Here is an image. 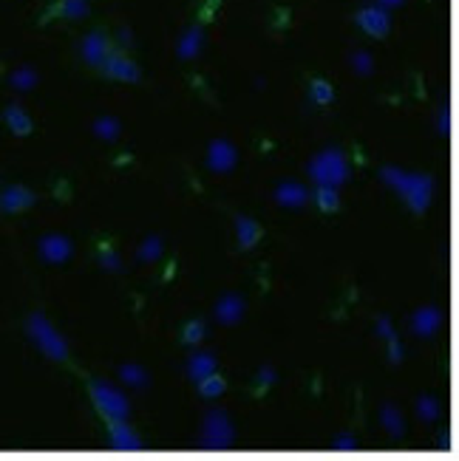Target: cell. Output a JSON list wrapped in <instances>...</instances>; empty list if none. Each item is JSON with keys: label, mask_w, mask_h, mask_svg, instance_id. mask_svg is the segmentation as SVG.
<instances>
[{"label": "cell", "mask_w": 459, "mask_h": 461, "mask_svg": "<svg viewBox=\"0 0 459 461\" xmlns=\"http://www.w3.org/2000/svg\"><path fill=\"white\" fill-rule=\"evenodd\" d=\"M236 430L230 425V419L224 410H210L204 416L201 425V436H199V447L201 450H227L233 445Z\"/></svg>", "instance_id": "obj_4"}, {"label": "cell", "mask_w": 459, "mask_h": 461, "mask_svg": "<svg viewBox=\"0 0 459 461\" xmlns=\"http://www.w3.org/2000/svg\"><path fill=\"white\" fill-rule=\"evenodd\" d=\"M354 20H358V26H360L369 37L383 40V37L391 31V17H388V12L380 9V6H366V9H360L358 14H354Z\"/></svg>", "instance_id": "obj_6"}, {"label": "cell", "mask_w": 459, "mask_h": 461, "mask_svg": "<svg viewBox=\"0 0 459 461\" xmlns=\"http://www.w3.org/2000/svg\"><path fill=\"white\" fill-rule=\"evenodd\" d=\"M159 255H162V238H156V235H153V238H148V241H145V243L139 246V255H136V258H139L142 263H148V261L153 263Z\"/></svg>", "instance_id": "obj_27"}, {"label": "cell", "mask_w": 459, "mask_h": 461, "mask_svg": "<svg viewBox=\"0 0 459 461\" xmlns=\"http://www.w3.org/2000/svg\"><path fill=\"white\" fill-rule=\"evenodd\" d=\"M256 380H258V385L261 388H269L275 382V371L269 368V365H264V368H258V373H256Z\"/></svg>", "instance_id": "obj_33"}, {"label": "cell", "mask_w": 459, "mask_h": 461, "mask_svg": "<svg viewBox=\"0 0 459 461\" xmlns=\"http://www.w3.org/2000/svg\"><path fill=\"white\" fill-rule=\"evenodd\" d=\"M236 233H238V243H241V249H253V246L261 241L264 229H261V224H258V221L247 218V215H238V218H236Z\"/></svg>", "instance_id": "obj_15"}, {"label": "cell", "mask_w": 459, "mask_h": 461, "mask_svg": "<svg viewBox=\"0 0 459 461\" xmlns=\"http://www.w3.org/2000/svg\"><path fill=\"white\" fill-rule=\"evenodd\" d=\"M306 170H309L312 181H315V184H326V187H340L349 179V164H346V159H343V153L338 148L318 153L315 159L306 164Z\"/></svg>", "instance_id": "obj_2"}, {"label": "cell", "mask_w": 459, "mask_h": 461, "mask_svg": "<svg viewBox=\"0 0 459 461\" xmlns=\"http://www.w3.org/2000/svg\"><path fill=\"white\" fill-rule=\"evenodd\" d=\"M119 43L122 46H131V31L128 29H119Z\"/></svg>", "instance_id": "obj_39"}, {"label": "cell", "mask_w": 459, "mask_h": 461, "mask_svg": "<svg viewBox=\"0 0 459 461\" xmlns=\"http://www.w3.org/2000/svg\"><path fill=\"white\" fill-rule=\"evenodd\" d=\"M436 128H440V133H443V136L448 133V111H443V114H440V124H436Z\"/></svg>", "instance_id": "obj_38"}, {"label": "cell", "mask_w": 459, "mask_h": 461, "mask_svg": "<svg viewBox=\"0 0 459 461\" xmlns=\"http://www.w3.org/2000/svg\"><path fill=\"white\" fill-rule=\"evenodd\" d=\"M3 119H6V124H9V128H12V133H17V136H29V133L34 131V124H32L29 114H26L23 108H17V105H12V108H6Z\"/></svg>", "instance_id": "obj_17"}, {"label": "cell", "mask_w": 459, "mask_h": 461, "mask_svg": "<svg viewBox=\"0 0 459 461\" xmlns=\"http://www.w3.org/2000/svg\"><path fill=\"white\" fill-rule=\"evenodd\" d=\"M106 54H108V40L102 31H94L82 40V57H86L91 66H99V62L106 60Z\"/></svg>", "instance_id": "obj_16"}, {"label": "cell", "mask_w": 459, "mask_h": 461, "mask_svg": "<svg viewBox=\"0 0 459 461\" xmlns=\"http://www.w3.org/2000/svg\"><path fill=\"white\" fill-rule=\"evenodd\" d=\"M32 204H34V193L23 184L6 187L3 196H0V209H3V213H20V209H26Z\"/></svg>", "instance_id": "obj_12"}, {"label": "cell", "mask_w": 459, "mask_h": 461, "mask_svg": "<svg viewBox=\"0 0 459 461\" xmlns=\"http://www.w3.org/2000/svg\"><path fill=\"white\" fill-rule=\"evenodd\" d=\"M443 326V311L436 306H425V308H417L414 317H411V331L417 337H434L436 331Z\"/></svg>", "instance_id": "obj_10"}, {"label": "cell", "mask_w": 459, "mask_h": 461, "mask_svg": "<svg viewBox=\"0 0 459 461\" xmlns=\"http://www.w3.org/2000/svg\"><path fill=\"white\" fill-rule=\"evenodd\" d=\"M351 68L358 71V74H363V77L371 74V68H374V66H371V54H369V51H354V54H351Z\"/></svg>", "instance_id": "obj_31"}, {"label": "cell", "mask_w": 459, "mask_h": 461, "mask_svg": "<svg viewBox=\"0 0 459 461\" xmlns=\"http://www.w3.org/2000/svg\"><path fill=\"white\" fill-rule=\"evenodd\" d=\"M241 314H244V300L238 295H224L219 303H216V320L221 326H233L241 320Z\"/></svg>", "instance_id": "obj_13"}, {"label": "cell", "mask_w": 459, "mask_h": 461, "mask_svg": "<svg viewBox=\"0 0 459 461\" xmlns=\"http://www.w3.org/2000/svg\"><path fill=\"white\" fill-rule=\"evenodd\" d=\"M60 12L66 14L69 20H79V17H86V14H88V3H86V0H62V3H60Z\"/></svg>", "instance_id": "obj_29"}, {"label": "cell", "mask_w": 459, "mask_h": 461, "mask_svg": "<svg viewBox=\"0 0 459 461\" xmlns=\"http://www.w3.org/2000/svg\"><path fill=\"white\" fill-rule=\"evenodd\" d=\"M377 334L383 340H391L394 337V328H391V320L388 317H377Z\"/></svg>", "instance_id": "obj_36"}, {"label": "cell", "mask_w": 459, "mask_h": 461, "mask_svg": "<svg viewBox=\"0 0 459 461\" xmlns=\"http://www.w3.org/2000/svg\"><path fill=\"white\" fill-rule=\"evenodd\" d=\"M380 176L388 187H394L403 196L411 213H425L428 209L434 198V179L428 173H403L397 167H383Z\"/></svg>", "instance_id": "obj_1"}, {"label": "cell", "mask_w": 459, "mask_h": 461, "mask_svg": "<svg viewBox=\"0 0 459 461\" xmlns=\"http://www.w3.org/2000/svg\"><path fill=\"white\" fill-rule=\"evenodd\" d=\"M94 133H97L99 139H106V142H114V139L119 136V122H116L114 116H99V119L94 122Z\"/></svg>", "instance_id": "obj_26"}, {"label": "cell", "mask_w": 459, "mask_h": 461, "mask_svg": "<svg viewBox=\"0 0 459 461\" xmlns=\"http://www.w3.org/2000/svg\"><path fill=\"white\" fill-rule=\"evenodd\" d=\"M275 201L281 207H303L309 201V190L303 184L284 181V184H278V190H275Z\"/></svg>", "instance_id": "obj_14"}, {"label": "cell", "mask_w": 459, "mask_h": 461, "mask_svg": "<svg viewBox=\"0 0 459 461\" xmlns=\"http://www.w3.org/2000/svg\"><path fill=\"white\" fill-rule=\"evenodd\" d=\"M315 204L323 209V213H335L340 207V198H338V187H326V184H318L315 190Z\"/></svg>", "instance_id": "obj_21"}, {"label": "cell", "mask_w": 459, "mask_h": 461, "mask_svg": "<svg viewBox=\"0 0 459 461\" xmlns=\"http://www.w3.org/2000/svg\"><path fill=\"white\" fill-rule=\"evenodd\" d=\"M358 447V442H354V436H340L332 442V450H354Z\"/></svg>", "instance_id": "obj_35"}, {"label": "cell", "mask_w": 459, "mask_h": 461, "mask_svg": "<svg viewBox=\"0 0 459 461\" xmlns=\"http://www.w3.org/2000/svg\"><path fill=\"white\" fill-rule=\"evenodd\" d=\"M91 399L108 422H114V419H128V413H131V405L125 399V393H119L114 385L102 382V380L91 382Z\"/></svg>", "instance_id": "obj_5"}, {"label": "cell", "mask_w": 459, "mask_h": 461, "mask_svg": "<svg viewBox=\"0 0 459 461\" xmlns=\"http://www.w3.org/2000/svg\"><path fill=\"white\" fill-rule=\"evenodd\" d=\"M417 413H420L423 422H436L440 413H443V408H440V402H436L434 396H420V399H417Z\"/></svg>", "instance_id": "obj_25"}, {"label": "cell", "mask_w": 459, "mask_h": 461, "mask_svg": "<svg viewBox=\"0 0 459 461\" xmlns=\"http://www.w3.org/2000/svg\"><path fill=\"white\" fill-rule=\"evenodd\" d=\"M236 161H238V153L227 139L210 142V148H207V164H210L213 173H230L236 167Z\"/></svg>", "instance_id": "obj_8"}, {"label": "cell", "mask_w": 459, "mask_h": 461, "mask_svg": "<svg viewBox=\"0 0 459 461\" xmlns=\"http://www.w3.org/2000/svg\"><path fill=\"white\" fill-rule=\"evenodd\" d=\"M199 49H201V26H193L190 31L184 34L182 43H179V57L182 60H190V57L199 54Z\"/></svg>", "instance_id": "obj_22"}, {"label": "cell", "mask_w": 459, "mask_h": 461, "mask_svg": "<svg viewBox=\"0 0 459 461\" xmlns=\"http://www.w3.org/2000/svg\"><path fill=\"white\" fill-rule=\"evenodd\" d=\"M309 96H312V102L323 108V105H329L332 99H335V91H332V85L326 79H312L309 82Z\"/></svg>", "instance_id": "obj_23"}, {"label": "cell", "mask_w": 459, "mask_h": 461, "mask_svg": "<svg viewBox=\"0 0 459 461\" xmlns=\"http://www.w3.org/2000/svg\"><path fill=\"white\" fill-rule=\"evenodd\" d=\"M400 3H403V0H377L374 6H380V9H386V12H388V9H394V6H400Z\"/></svg>", "instance_id": "obj_37"}, {"label": "cell", "mask_w": 459, "mask_h": 461, "mask_svg": "<svg viewBox=\"0 0 459 461\" xmlns=\"http://www.w3.org/2000/svg\"><path fill=\"white\" fill-rule=\"evenodd\" d=\"M380 422H383V427L388 430L391 438H400V436L406 433L403 416H400V410L394 408V405H383V408H380Z\"/></svg>", "instance_id": "obj_20"}, {"label": "cell", "mask_w": 459, "mask_h": 461, "mask_svg": "<svg viewBox=\"0 0 459 461\" xmlns=\"http://www.w3.org/2000/svg\"><path fill=\"white\" fill-rule=\"evenodd\" d=\"M108 438H111L114 450H142L139 436L125 425V419H114V422L108 425Z\"/></svg>", "instance_id": "obj_11"}, {"label": "cell", "mask_w": 459, "mask_h": 461, "mask_svg": "<svg viewBox=\"0 0 459 461\" xmlns=\"http://www.w3.org/2000/svg\"><path fill=\"white\" fill-rule=\"evenodd\" d=\"M26 331H29V337L32 343L46 354L49 360H69V343L60 337L57 328L43 317V314H32L29 323H26Z\"/></svg>", "instance_id": "obj_3"}, {"label": "cell", "mask_w": 459, "mask_h": 461, "mask_svg": "<svg viewBox=\"0 0 459 461\" xmlns=\"http://www.w3.org/2000/svg\"><path fill=\"white\" fill-rule=\"evenodd\" d=\"M99 261H102V266H106L108 272H119V269H122V261H119V255L114 252L111 246H102V252H99Z\"/></svg>", "instance_id": "obj_32"}, {"label": "cell", "mask_w": 459, "mask_h": 461, "mask_svg": "<svg viewBox=\"0 0 459 461\" xmlns=\"http://www.w3.org/2000/svg\"><path fill=\"white\" fill-rule=\"evenodd\" d=\"M201 340H204V323L201 320H190V323L184 326V331H182V343L184 345H196Z\"/></svg>", "instance_id": "obj_28"}, {"label": "cell", "mask_w": 459, "mask_h": 461, "mask_svg": "<svg viewBox=\"0 0 459 461\" xmlns=\"http://www.w3.org/2000/svg\"><path fill=\"white\" fill-rule=\"evenodd\" d=\"M196 388H199V396H204V399H219V396L227 391V382L213 371V373L201 376V380H196Z\"/></svg>", "instance_id": "obj_19"}, {"label": "cell", "mask_w": 459, "mask_h": 461, "mask_svg": "<svg viewBox=\"0 0 459 461\" xmlns=\"http://www.w3.org/2000/svg\"><path fill=\"white\" fill-rule=\"evenodd\" d=\"M102 66V71H106L111 79H122V82H139V68H136V62L134 60H128L125 54H119V51H108L106 54V60L99 62Z\"/></svg>", "instance_id": "obj_7"}, {"label": "cell", "mask_w": 459, "mask_h": 461, "mask_svg": "<svg viewBox=\"0 0 459 461\" xmlns=\"http://www.w3.org/2000/svg\"><path fill=\"white\" fill-rule=\"evenodd\" d=\"M400 360H403V345L397 343V337H391V340H388V363L397 365Z\"/></svg>", "instance_id": "obj_34"}, {"label": "cell", "mask_w": 459, "mask_h": 461, "mask_svg": "<svg viewBox=\"0 0 459 461\" xmlns=\"http://www.w3.org/2000/svg\"><path fill=\"white\" fill-rule=\"evenodd\" d=\"M119 376H122V382L131 385V388L148 385V373H145V368H139V365H119Z\"/></svg>", "instance_id": "obj_24"}, {"label": "cell", "mask_w": 459, "mask_h": 461, "mask_svg": "<svg viewBox=\"0 0 459 461\" xmlns=\"http://www.w3.org/2000/svg\"><path fill=\"white\" fill-rule=\"evenodd\" d=\"M71 252H74V246L66 235H43L40 238V255H43V261H49L54 266L66 263L71 258Z\"/></svg>", "instance_id": "obj_9"}, {"label": "cell", "mask_w": 459, "mask_h": 461, "mask_svg": "<svg viewBox=\"0 0 459 461\" xmlns=\"http://www.w3.org/2000/svg\"><path fill=\"white\" fill-rule=\"evenodd\" d=\"M12 85H14L17 91H29L32 85H37V74H34L32 68H20V71L12 77Z\"/></svg>", "instance_id": "obj_30"}, {"label": "cell", "mask_w": 459, "mask_h": 461, "mask_svg": "<svg viewBox=\"0 0 459 461\" xmlns=\"http://www.w3.org/2000/svg\"><path fill=\"white\" fill-rule=\"evenodd\" d=\"M216 365H219V363H216L213 354H193V357L187 360V373H190V380L196 382V380H201V376L213 373Z\"/></svg>", "instance_id": "obj_18"}]
</instances>
